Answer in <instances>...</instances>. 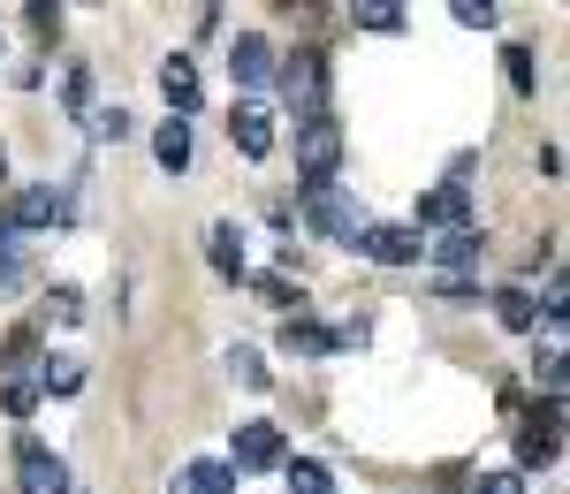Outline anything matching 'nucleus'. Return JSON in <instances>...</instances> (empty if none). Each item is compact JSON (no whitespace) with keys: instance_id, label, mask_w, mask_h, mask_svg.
I'll return each instance as SVG.
<instances>
[{"instance_id":"9","label":"nucleus","mask_w":570,"mask_h":494,"mask_svg":"<svg viewBox=\"0 0 570 494\" xmlns=\"http://www.w3.org/2000/svg\"><path fill=\"white\" fill-rule=\"evenodd\" d=\"M312 221L327 228L335 244H357V236H365V214H357L343 190H312Z\"/></svg>"},{"instance_id":"8","label":"nucleus","mask_w":570,"mask_h":494,"mask_svg":"<svg viewBox=\"0 0 570 494\" xmlns=\"http://www.w3.org/2000/svg\"><path fill=\"white\" fill-rule=\"evenodd\" d=\"M320 85H327V69H320V53H289V61H282V91H289V99H297V107H305V122L312 115H320Z\"/></svg>"},{"instance_id":"29","label":"nucleus","mask_w":570,"mask_h":494,"mask_svg":"<svg viewBox=\"0 0 570 494\" xmlns=\"http://www.w3.org/2000/svg\"><path fill=\"white\" fill-rule=\"evenodd\" d=\"M472 494H525V480H518V472H480Z\"/></svg>"},{"instance_id":"27","label":"nucleus","mask_w":570,"mask_h":494,"mask_svg":"<svg viewBox=\"0 0 570 494\" xmlns=\"http://www.w3.org/2000/svg\"><path fill=\"white\" fill-rule=\"evenodd\" d=\"M259 297H266V305H282V313H289V305H297V281H289V274H259Z\"/></svg>"},{"instance_id":"23","label":"nucleus","mask_w":570,"mask_h":494,"mask_svg":"<svg viewBox=\"0 0 570 494\" xmlns=\"http://www.w3.org/2000/svg\"><path fill=\"white\" fill-rule=\"evenodd\" d=\"M0 411H8V418H31V411H39V388H31V381H8V388H0Z\"/></svg>"},{"instance_id":"17","label":"nucleus","mask_w":570,"mask_h":494,"mask_svg":"<svg viewBox=\"0 0 570 494\" xmlns=\"http://www.w3.org/2000/svg\"><path fill=\"white\" fill-rule=\"evenodd\" d=\"M282 343H289L297 358H327V350H335V327H320V319H289Z\"/></svg>"},{"instance_id":"13","label":"nucleus","mask_w":570,"mask_h":494,"mask_svg":"<svg viewBox=\"0 0 570 494\" xmlns=\"http://www.w3.org/2000/svg\"><path fill=\"white\" fill-rule=\"evenodd\" d=\"M160 91H168V107H176V122H183V115L198 107V61H190V53H168V61H160Z\"/></svg>"},{"instance_id":"22","label":"nucleus","mask_w":570,"mask_h":494,"mask_svg":"<svg viewBox=\"0 0 570 494\" xmlns=\"http://www.w3.org/2000/svg\"><path fill=\"white\" fill-rule=\"evenodd\" d=\"M77 381H85L77 358H46V388H53V396H77Z\"/></svg>"},{"instance_id":"26","label":"nucleus","mask_w":570,"mask_h":494,"mask_svg":"<svg viewBox=\"0 0 570 494\" xmlns=\"http://www.w3.org/2000/svg\"><path fill=\"white\" fill-rule=\"evenodd\" d=\"M228 373H236V381H244V388H259V381H266L259 350H244V343H236V350H228Z\"/></svg>"},{"instance_id":"6","label":"nucleus","mask_w":570,"mask_h":494,"mask_svg":"<svg viewBox=\"0 0 570 494\" xmlns=\"http://www.w3.org/2000/svg\"><path fill=\"white\" fill-rule=\"evenodd\" d=\"M518 456H525V464H556V456H563V404H548L540 418L518 426Z\"/></svg>"},{"instance_id":"16","label":"nucleus","mask_w":570,"mask_h":494,"mask_svg":"<svg viewBox=\"0 0 570 494\" xmlns=\"http://www.w3.org/2000/svg\"><path fill=\"white\" fill-rule=\"evenodd\" d=\"M153 152H160V168H168V176H183V168H190V122L168 115V122L153 130Z\"/></svg>"},{"instance_id":"2","label":"nucleus","mask_w":570,"mask_h":494,"mask_svg":"<svg viewBox=\"0 0 570 494\" xmlns=\"http://www.w3.org/2000/svg\"><path fill=\"white\" fill-rule=\"evenodd\" d=\"M357 251H365V259H381V267H403V259H419V251H426V228H411V221H365Z\"/></svg>"},{"instance_id":"25","label":"nucleus","mask_w":570,"mask_h":494,"mask_svg":"<svg viewBox=\"0 0 570 494\" xmlns=\"http://www.w3.org/2000/svg\"><path fill=\"white\" fill-rule=\"evenodd\" d=\"M85 130H91V137H122V130H130V115H122V107H91Z\"/></svg>"},{"instance_id":"28","label":"nucleus","mask_w":570,"mask_h":494,"mask_svg":"<svg viewBox=\"0 0 570 494\" xmlns=\"http://www.w3.org/2000/svg\"><path fill=\"white\" fill-rule=\"evenodd\" d=\"M456 23H464V31H487V23H494V0H456Z\"/></svg>"},{"instance_id":"11","label":"nucleus","mask_w":570,"mask_h":494,"mask_svg":"<svg viewBox=\"0 0 570 494\" xmlns=\"http://www.w3.org/2000/svg\"><path fill=\"white\" fill-rule=\"evenodd\" d=\"M228 487H236V472L214 464V456H198V464H176V472H168V494H228Z\"/></svg>"},{"instance_id":"4","label":"nucleus","mask_w":570,"mask_h":494,"mask_svg":"<svg viewBox=\"0 0 570 494\" xmlns=\"http://www.w3.org/2000/svg\"><path fill=\"white\" fill-rule=\"evenodd\" d=\"M61 221V190L53 182H31V190H16V206H8V236H31V228H53Z\"/></svg>"},{"instance_id":"14","label":"nucleus","mask_w":570,"mask_h":494,"mask_svg":"<svg viewBox=\"0 0 570 494\" xmlns=\"http://www.w3.org/2000/svg\"><path fill=\"white\" fill-rule=\"evenodd\" d=\"M206 251H214L220 281H244V236H236L228 221H214V228H206Z\"/></svg>"},{"instance_id":"10","label":"nucleus","mask_w":570,"mask_h":494,"mask_svg":"<svg viewBox=\"0 0 570 494\" xmlns=\"http://www.w3.org/2000/svg\"><path fill=\"white\" fill-rule=\"evenodd\" d=\"M228 137H236V152H244V160H266V152H274V115H266L259 99H244V107H236V122H228Z\"/></svg>"},{"instance_id":"20","label":"nucleus","mask_w":570,"mask_h":494,"mask_svg":"<svg viewBox=\"0 0 570 494\" xmlns=\"http://www.w3.org/2000/svg\"><path fill=\"white\" fill-rule=\"evenodd\" d=\"M289 494H335L327 464H289Z\"/></svg>"},{"instance_id":"30","label":"nucleus","mask_w":570,"mask_h":494,"mask_svg":"<svg viewBox=\"0 0 570 494\" xmlns=\"http://www.w3.org/2000/svg\"><path fill=\"white\" fill-rule=\"evenodd\" d=\"M0 176H8V145H0Z\"/></svg>"},{"instance_id":"7","label":"nucleus","mask_w":570,"mask_h":494,"mask_svg":"<svg viewBox=\"0 0 570 494\" xmlns=\"http://www.w3.org/2000/svg\"><path fill=\"white\" fill-rule=\"evenodd\" d=\"M228 69H236V85H244V91H266V85H274V46H266L259 31H244V39L228 46Z\"/></svg>"},{"instance_id":"3","label":"nucleus","mask_w":570,"mask_h":494,"mask_svg":"<svg viewBox=\"0 0 570 494\" xmlns=\"http://www.w3.org/2000/svg\"><path fill=\"white\" fill-rule=\"evenodd\" d=\"M16 487L23 494H69V464L46 442H16Z\"/></svg>"},{"instance_id":"19","label":"nucleus","mask_w":570,"mask_h":494,"mask_svg":"<svg viewBox=\"0 0 570 494\" xmlns=\"http://www.w3.org/2000/svg\"><path fill=\"white\" fill-rule=\"evenodd\" d=\"M502 77H510V91H532V85H540V69H532L525 46H502Z\"/></svg>"},{"instance_id":"15","label":"nucleus","mask_w":570,"mask_h":494,"mask_svg":"<svg viewBox=\"0 0 570 494\" xmlns=\"http://www.w3.org/2000/svg\"><path fill=\"white\" fill-rule=\"evenodd\" d=\"M434 259L449 267V281H464V267L480 259V228H449V236L434 244Z\"/></svg>"},{"instance_id":"18","label":"nucleus","mask_w":570,"mask_h":494,"mask_svg":"<svg viewBox=\"0 0 570 494\" xmlns=\"http://www.w3.org/2000/svg\"><path fill=\"white\" fill-rule=\"evenodd\" d=\"M494 319H502L510 335H525L532 319H540V305H532V289H502V297H494Z\"/></svg>"},{"instance_id":"5","label":"nucleus","mask_w":570,"mask_h":494,"mask_svg":"<svg viewBox=\"0 0 570 494\" xmlns=\"http://www.w3.org/2000/svg\"><path fill=\"white\" fill-rule=\"evenodd\" d=\"M266 464H282V426H266V418L236 426V456H228V472H266Z\"/></svg>"},{"instance_id":"21","label":"nucleus","mask_w":570,"mask_h":494,"mask_svg":"<svg viewBox=\"0 0 570 494\" xmlns=\"http://www.w3.org/2000/svg\"><path fill=\"white\" fill-rule=\"evenodd\" d=\"M357 31H403V8H389V0H365V8H357Z\"/></svg>"},{"instance_id":"24","label":"nucleus","mask_w":570,"mask_h":494,"mask_svg":"<svg viewBox=\"0 0 570 494\" xmlns=\"http://www.w3.org/2000/svg\"><path fill=\"white\" fill-rule=\"evenodd\" d=\"M16 281H23V244L0 228V289H16Z\"/></svg>"},{"instance_id":"1","label":"nucleus","mask_w":570,"mask_h":494,"mask_svg":"<svg viewBox=\"0 0 570 494\" xmlns=\"http://www.w3.org/2000/svg\"><path fill=\"white\" fill-rule=\"evenodd\" d=\"M335 168H343V122H327V115L297 122V176L312 190H335Z\"/></svg>"},{"instance_id":"12","label":"nucleus","mask_w":570,"mask_h":494,"mask_svg":"<svg viewBox=\"0 0 570 494\" xmlns=\"http://www.w3.org/2000/svg\"><path fill=\"white\" fill-rule=\"evenodd\" d=\"M419 221H434V228H472V198H464V182H441V190H426V198H419Z\"/></svg>"}]
</instances>
